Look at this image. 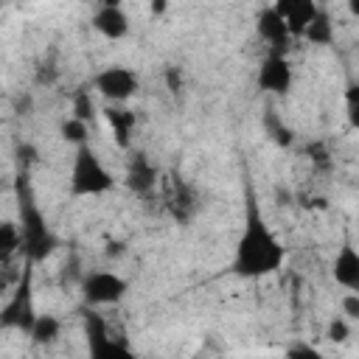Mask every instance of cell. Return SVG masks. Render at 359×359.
I'll return each instance as SVG.
<instances>
[{"label":"cell","instance_id":"cell-22","mask_svg":"<svg viewBox=\"0 0 359 359\" xmlns=\"http://www.w3.org/2000/svg\"><path fill=\"white\" fill-rule=\"evenodd\" d=\"M325 337H328L331 342H345V339L351 337L348 320H345V317H331L328 325H325Z\"/></svg>","mask_w":359,"mask_h":359},{"label":"cell","instance_id":"cell-6","mask_svg":"<svg viewBox=\"0 0 359 359\" xmlns=\"http://www.w3.org/2000/svg\"><path fill=\"white\" fill-rule=\"evenodd\" d=\"M129 292V280L121 278L112 269H93L81 278V297L87 306L98 309V306H115L126 297Z\"/></svg>","mask_w":359,"mask_h":359},{"label":"cell","instance_id":"cell-9","mask_svg":"<svg viewBox=\"0 0 359 359\" xmlns=\"http://www.w3.org/2000/svg\"><path fill=\"white\" fill-rule=\"evenodd\" d=\"M157 177H160V171H157V165L149 160L146 151H132V154H129V163H126V171H123V185H126L132 194L149 196V194L157 188V182H160Z\"/></svg>","mask_w":359,"mask_h":359},{"label":"cell","instance_id":"cell-19","mask_svg":"<svg viewBox=\"0 0 359 359\" xmlns=\"http://www.w3.org/2000/svg\"><path fill=\"white\" fill-rule=\"evenodd\" d=\"M264 129H266V135L280 146V149H289L292 143H294V132L280 121V115L275 112V109H264Z\"/></svg>","mask_w":359,"mask_h":359},{"label":"cell","instance_id":"cell-3","mask_svg":"<svg viewBox=\"0 0 359 359\" xmlns=\"http://www.w3.org/2000/svg\"><path fill=\"white\" fill-rule=\"evenodd\" d=\"M67 185H70V196H76V199L104 196L107 191L115 188V177L104 165V160L98 157V151L90 143H84V146H76V151H73Z\"/></svg>","mask_w":359,"mask_h":359},{"label":"cell","instance_id":"cell-17","mask_svg":"<svg viewBox=\"0 0 359 359\" xmlns=\"http://www.w3.org/2000/svg\"><path fill=\"white\" fill-rule=\"evenodd\" d=\"M22 258V233H20V222H11L6 219L0 224V261H14V258Z\"/></svg>","mask_w":359,"mask_h":359},{"label":"cell","instance_id":"cell-20","mask_svg":"<svg viewBox=\"0 0 359 359\" xmlns=\"http://www.w3.org/2000/svg\"><path fill=\"white\" fill-rule=\"evenodd\" d=\"M59 135H62V140L70 143V146H84V143H90V123L81 121V118H76V115H70V118L62 121Z\"/></svg>","mask_w":359,"mask_h":359},{"label":"cell","instance_id":"cell-8","mask_svg":"<svg viewBox=\"0 0 359 359\" xmlns=\"http://www.w3.org/2000/svg\"><path fill=\"white\" fill-rule=\"evenodd\" d=\"M255 84L261 93H269V95H286L294 84V70H292V62L286 53H275L269 50L261 65H258V73H255Z\"/></svg>","mask_w":359,"mask_h":359},{"label":"cell","instance_id":"cell-10","mask_svg":"<svg viewBox=\"0 0 359 359\" xmlns=\"http://www.w3.org/2000/svg\"><path fill=\"white\" fill-rule=\"evenodd\" d=\"M255 31L269 45V50H275V53H286L289 50V42L294 39L292 31H289V25H286V20L280 17V11L275 6H266V8L258 11Z\"/></svg>","mask_w":359,"mask_h":359},{"label":"cell","instance_id":"cell-27","mask_svg":"<svg viewBox=\"0 0 359 359\" xmlns=\"http://www.w3.org/2000/svg\"><path fill=\"white\" fill-rule=\"evenodd\" d=\"M168 11V0H149V14L151 17H165Z\"/></svg>","mask_w":359,"mask_h":359},{"label":"cell","instance_id":"cell-24","mask_svg":"<svg viewBox=\"0 0 359 359\" xmlns=\"http://www.w3.org/2000/svg\"><path fill=\"white\" fill-rule=\"evenodd\" d=\"M165 81H168V90H171V93H180V87H182V70L171 65V67L165 70Z\"/></svg>","mask_w":359,"mask_h":359},{"label":"cell","instance_id":"cell-26","mask_svg":"<svg viewBox=\"0 0 359 359\" xmlns=\"http://www.w3.org/2000/svg\"><path fill=\"white\" fill-rule=\"evenodd\" d=\"M345 115H348V123L359 132V98L356 101H348V112Z\"/></svg>","mask_w":359,"mask_h":359},{"label":"cell","instance_id":"cell-25","mask_svg":"<svg viewBox=\"0 0 359 359\" xmlns=\"http://www.w3.org/2000/svg\"><path fill=\"white\" fill-rule=\"evenodd\" d=\"M123 252H126V244H123V241H112V238H109V241L104 244V255H107V258H121Z\"/></svg>","mask_w":359,"mask_h":359},{"label":"cell","instance_id":"cell-12","mask_svg":"<svg viewBox=\"0 0 359 359\" xmlns=\"http://www.w3.org/2000/svg\"><path fill=\"white\" fill-rule=\"evenodd\" d=\"M331 278L348 289V292H359V250L345 241L337 255H334V264H331Z\"/></svg>","mask_w":359,"mask_h":359},{"label":"cell","instance_id":"cell-21","mask_svg":"<svg viewBox=\"0 0 359 359\" xmlns=\"http://www.w3.org/2000/svg\"><path fill=\"white\" fill-rule=\"evenodd\" d=\"M73 115L76 118H81V121H93L95 118V107H93V90L84 84V87H79L76 93H73Z\"/></svg>","mask_w":359,"mask_h":359},{"label":"cell","instance_id":"cell-13","mask_svg":"<svg viewBox=\"0 0 359 359\" xmlns=\"http://www.w3.org/2000/svg\"><path fill=\"white\" fill-rule=\"evenodd\" d=\"M93 28L104 36V39H112V42H118V39H123L126 34H129V17H126V11L121 8V6H98L95 8V14H93Z\"/></svg>","mask_w":359,"mask_h":359},{"label":"cell","instance_id":"cell-18","mask_svg":"<svg viewBox=\"0 0 359 359\" xmlns=\"http://www.w3.org/2000/svg\"><path fill=\"white\" fill-rule=\"evenodd\" d=\"M34 345H53L62 337V320L53 314H36L31 331H28Z\"/></svg>","mask_w":359,"mask_h":359},{"label":"cell","instance_id":"cell-14","mask_svg":"<svg viewBox=\"0 0 359 359\" xmlns=\"http://www.w3.org/2000/svg\"><path fill=\"white\" fill-rule=\"evenodd\" d=\"M275 8L280 11V17L286 20L292 36H303L306 25L311 22V17L317 14L320 3L317 0H275Z\"/></svg>","mask_w":359,"mask_h":359},{"label":"cell","instance_id":"cell-30","mask_svg":"<svg viewBox=\"0 0 359 359\" xmlns=\"http://www.w3.org/2000/svg\"><path fill=\"white\" fill-rule=\"evenodd\" d=\"M348 11L351 17H359V0H348Z\"/></svg>","mask_w":359,"mask_h":359},{"label":"cell","instance_id":"cell-23","mask_svg":"<svg viewBox=\"0 0 359 359\" xmlns=\"http://www.w3.org/2000/svg\"><path fill=\"white\" fill-rule=\"evenodd\" d=\"M339 306H342V314H345V317L359 320V292H348V294H342Z\"/></svg>","mask_w":359,"mask_h":359},{"label":"cell","instance_id":"cell-2","mask_svg":"<svg viewBox=\"0 0 359 359\" xmlns=\"http://www.w3.org/2000/svg\"><path fill=\"white\" fill-rule=\"evenodd\" d=\"M14 194H17V216H20L17 222H20V233H22V261L42 264L56 252L59 238L50 230L42 208L34 199V191L28 182V168L20 171L17 182H14Z\"/></svg>","mask_w":359,"mask_h":359},{"label":"cell","instance_id":"cell-1","mask_svg":"<svg viewBox=\"0 0 359 359\" xmlns=\"http://www.w3.org/2000/svg\"><path fill=\"white\" fill-rule=\"evenodd\" d=\"M283 261H286L283 241L275 236V230L261 216V210L255 205V194L247 191V216H244V227L236 238L230 272L236 278L258 280V278L275 275L283 266Z\"/></svg>","mask_w":359,"mask_h":359},{"label":"cell","instance_id":"cell-29","mask_svg":"<svg viewBox=\"0 0 359 359\" xmlns=\"http://www.w3.org/2000/svg\"><path fill=\"white\" fill-rule=\"evenodd\" d=\"M356 98H359V84H351L345 90V101H356Z\"/></svg>","mask_w":359,"mask_h":359},{"label":"cell","instance_id":"cell-5","mask_svg":"<svg viewBox=\"0 0 359 359\" xmlns=\"http://www.w3.org/2000/svg\"><path fill=\"white\" fill-rule=\"evenodd\" d=\"M90 87L109 104H126L140 90V79L126 65H107L93 76Z\"/></svg>","mask_w":359,"mask_h":359},{"label":"cell","instance_id":"cell-4","mask_svg":"<svg viewBox=\"0 0 359 359\" xmlns=\"http://www.w3.org/2000/svg\"><path fill=\"white\" fill-rule=\"evenodd\" d=\"M34 269V264L31 261H22V272H20V278H17V286H14V292H11V297L3 303V309H0V325L6 328V331H22V334H28L31 331V325H34V320H36V309H34V294H31V272Z\"/></svg>","mask_w":359,"mask_h":359},{"label":"cell","instance_id":"cell-11","mask_svg":"<svg viewBox=\"0 0 359 359\" xmlns=\"http://www.w3.org/2000/svg\"><path fill=\"white\" fill-rule=\"evenodd\" d=\"M163 199H165L168 213H171L180 224L191 222V219H194V213H196V208H199L194 188H191L188 182H182L180 177H171V182H168V188H165Z\"/></svg>","mask_w":359,"mask_h":359},{"label":"cell","instance_id":"cell-15","mask_svg":"<svg viewBox=\"0 0 359 359\" xmlns=\"http://www.w3.org/2000/svg\"><path fill=\"white\" fill-rule=\"evenodd\" d=\"M104 118H107V123H109V129H112L115 143H118L121 149H132V132H135V126H137V115H135L132 109H126L123 104H109V107L104 109Z\"/></svg>","mask_w":359,"mask_h":359},{"label":"cell","instance_id":"cell-7","mask_svg":"<svg viewBox=\"0 0 359 359\" xmlns=\"http://www.w3.org/2000/svg\"><path fill=\"white\" fill-rule=\"evenodd\" d=\"M84 337H87V351L95 359H107L115 353H132V345L123 337L112 334L109 320L93 309L84 311Z\"/></svg>","mask_w":359,"mask_h":359},{"label":"cell","instance_id":"cell-28","mask_svg":"<svg viewBox=\"0 0 359 359\" xmlns=\"http://www.w3.org/2000/svg\"><path fill=\"white\" fill-rule=\"evenodd\" d=\"M286 353H309V356H317V351L311 345H289Z\"/></svg>","mask_w":359,"mask_h":359},{"label":"cell","instance_id":"cell-16","mask_svg":"<svg viewBox=\"0 0 359 359\" xmlns=\"http://www.w3.org/2000/svg\"><path fill=\"white\" fill-rule=\"evenodd\" d=\"M334 20H331V11L328 8H317V14L311 17V22L306 25L303 31V39L311 42V45H331L334 42Z\"/></svg>","mask_w":359,"mask_h":359}]
</instances>
